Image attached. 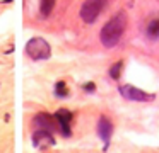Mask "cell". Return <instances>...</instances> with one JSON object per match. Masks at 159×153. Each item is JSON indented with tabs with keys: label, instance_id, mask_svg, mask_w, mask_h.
<instances>
[{
	"label": "cell",
	"instance_id": "1",
	"mask_svg": "<svg viewBox=\"0 0 159 153\" xmlns=\"http://www.w3.org/2000/svg\"><path fill=\"white\" fill-rule=\"evenodd\" d=\"M127 24H128V17L123 10L115 14V15L103 26V29H101V32H99L101 44H103L104 48H115L121 41V37H123L125 31H127Z\"/></svg>",
	"mask_w": 159,
	"mask_h": 153
},
{
	"label": "cell",
	"instance_id": "2",
	"mask_svg": "<svg viewBox=\"0 0 159 153\" xmlns=\"http://www.w3.org/2000/svg\"><path fill=\"white\" fill-rule=\"evenodd\" d=\"M26 54L34 61L48 60L52 56V48H50V43L45 37L36 36V37H31L26 43Z\"/></svg>",
	"mask_w": 159,
	"mask_h": 153
},
{
	"label": "cell",
	"instance_id": "3",
	"mask_svg": "<svg viewBox=\"0 0 159 153\" xmlns=\"http://www.w3.org/2000/svg\"><path fill=\"white\" fill-rule=\"evenodd\" d=\"M106 3H108V0H84V3L80 5V12H79L80 19L86 24H93L101 15Z\"/></svg>",
	"mask_w": 159,
	"mask_h": 153
},
{
	"label": "cell",
	"instance_id": "4",
	"mask_svg": "<svg viewBox=\"0 0 159 153\" xmlns=\"http://www.w3.org/2000/svg\"><path fill=\"white\" fill-rule=\"evenodd\" d=\"M118 92L121 94L123 99H127V100H134V102H147V100H152V99H154L152 94H147L145 90L135 87V85H130V83L120 85V87H118Z\"/></svg>",
	"mask_w": 159,
	"mask_h": 153
},
{
	"label": "cell",
	"instance_id": "5",
	"mask_svg": "<svg viewBox=\"0 0 159 153\" xmlns=\"http://www.w3.org/2000/svg\"><path fill=\"white\" fill-rule=\"evenodd\" d=\"M55 119L58 122L60 133H62L65 138H69L72 134V122H74V114L69 109H58L55 112Z\"/></svg>",
	"mask_w": 159,
	"mask_h": 153
},
{
	"label": "cell",
	"instance_id": "6",
	"mask_svg": "<svg viewBox=\"0 0 159 153\" xmlns=\"http://www.w3.org/2000/svg\"><path fill=\"white\" fill-rule=\"evenodd\" d=\"M33 145L38 150H48L52 146H55V138H53L52 131H48V129H38L33 134Z\"/></svg>",
	"mask_w": 159,
	"mask_h": 153
},
{
	"label": "cell",
	"instance_id": "7",
	"mask_svg": "<svg viewBox=\"0 0 159 153\" xmlns=\"http://www.w3.org/2000/svg\"><path fill=\"white\" fill-rule=\"evenodd\" d=\"M113 122L110 121V117H106V116H101L99 121H98V134H99V138L103 139L104 143V150L108 148V145H110V139L111 136H113Z\"/></svg>",
	"mask_w": 159,
	"mask_h": 153
},
{
	"label": "cell",
	"instance_id": "8",
	"mask_svg": "<svg viewBox=\"0 0 159 153\" xmlns=\"http://www.w3.org/2000/svg\"><path fill=\"white\" fill-rule=\"evenodd\" d=\"M34 124L39 126V129H48V131L55 133L60 131L58 128V122H57L55 116H48V114H38L34 117Z\"/></svg>",
	"mask_w": 159,
	"mask_h": 153
},
{
	"label": "cell",
	"instance_id": "9",
	"mask_svg": "<svg viewBox=\"0 0 159 153\" xmlns=\"http://www.w3.org/2000/svg\"><path fill=\"white\" fill-rule=\"evenodd\" d=\"M145 36L151 41H156L159 37V15H154L145 24Z\"/></svg>",
	"mask_w": 159,
	"mask_h": 153
},
{
	"label": "cell",
	"instance_id": "10",
	"mask_svg": "<svg viewBox=\"0 0 159 153\" xmlns=\"http://www.w3.org/2000/svg\"><path fill=\"white\" fill-rule=\"evenodd\" d=\"M57 0H39V14L41 17H50L55 9Z\"/></svg>",
	"mask_w": 159,
	"mask_h": 153
},
{
	"label": "cell",
	"instance_id": "11",
	"mask_svg": "<svg viewBox=\"0 0 159 153\" xmlns=\"http://www.w3.org/2000/svg\"><path fill=\"white\" fill-rule=\"evenodd\" d=\"M121 68H123V61H121V60L111 65V68H110V77L113 78V80H118V78H120V75H121Z\"/></svg>",
	"mask_w": 159,
	"mask_h": 153
},
{
	"label": "cell",
	"instance_id": "12",
	"mask_svg": "<svg viewBox=\"0 0 159 153\" xmlns=\"http://www.w3.org/2000/svg\"><path fill=\"white\" fill-rule=\"evenodd\" d=\"M55 95H57V97H69V87H67L65 82H57Z\"/></svg>",
	"mask_w": 159,
	"mask_h": 153
},
{
	"label": "cell",
	"instance_id": "13",
	"mask_svg": "<svg viewBox=\"0 0 159 153\" xmlns=\"http://www.w3.org/2000/svg\"><path fill=\"white\" fill-rule=\"evenodd\" d=\"M84 88H86L87 92H94V90H96V85H94V83H86V85H84Z\"/></svg>",
	"mask_w": 159,
	"mask_h": 153
}]
</instances>
